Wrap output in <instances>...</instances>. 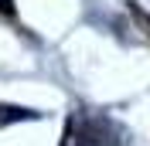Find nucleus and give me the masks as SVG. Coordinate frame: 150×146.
<instances>
[{
    "label": "nucleus",
    "instance_id": "obj_2",
    "mask_svg": "<svg viewBox=\"0 0 150 146\" xmlns=\"http://www.w3.org/2000/svg\"><path fill=\"white\" fill-rule=\"evenodd\" d=\"M14 10H17L14 0H0V14H14Z\"/></svg>",
    "mask_w": 150,
    "mask_h": 146
},
{
    "label": "nucleus",
    "instance_id": "obj_1",
    "mask_svg": "<svg viewBox=\"0 0 150 146\" xmlns=\"http://www.w3.org/2000/svg\"><path fill=\"white\" fill-rule=\"evenodd\" d=\"M41 112L34 109H24V105H7L0 102V126H10V122H21V119H38Z\"/></svg>",
    "mask_w": 150,
    "mask_h": 146
}]
</instances>
